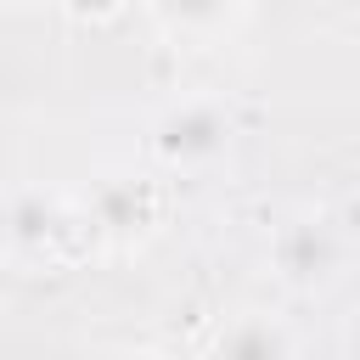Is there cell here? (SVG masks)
I'll return each instance as SVG.
<instances>
[{
	"label": "cell",
	"mask_w": 360,
	"mask_h": 360,
	"mask_svg": "<svg viewBox=\"0 0 360 360\" xmlns=\"http://www.w3.org/2000/svg\"><path fill=\"white\" fill-rule=\"evenodd\" d=\"M124 360H169V354H163V349H129Z\"/></svg>",
	"instance_id": "9c48e42d"
},
{
	"label": "cell",
	"mask_w": 360,
	"mask_h": 360,
	"mask_svg": "<svg viewBox=\"0 0 360 360\" xmlns=\"http://www.w3.org/2000/svg\"><path fill=\"white\" fill-rule=\"evenodd\" d=\"M231 141H236V112L208 90L169 101L146 129V146H152L158 169H169V174H202V169L225 163Z\"/></svg>",
	"instance_id": "7a4b0ae2"
},
{
	"label": "cell",
	"mask_w": 360,
	"mask_h": 360,
	"mask_svg": "<svg viewBox=\"0 0 360 360\" xmlns=\"http://www.w3.org/2000/svg\"><path fill=\"white\" fill-rule=\"evenodd\" d=\"M343 253H349L343 225L321 208H298L270 231V270L292 292H321L326 281H338Z\"/></svg>",
	"instance_id": "277c9868"
},
{
	"label": "cell",
	"mask_w": 360,
	"mask_h": 360,
	"mask_svg": "<svg viewBox=\"0 0 360 360\" xmlns=\"http://www.w3.org/2000/svg\"><path fill=\"white\" fill-rule=\"evenodd\" d=\"M202 360H298V338L270 309H242L214 326Z\"/></svg>",
	"instance_id": "5b68a950"
},
{
	"label": "cell",
	"mask_w": 360,
	"mask_h": 360,
	"mask_svg": "<svg viewBox=\"0 0 360 360\" xmlns=\"http://www.w3.org/2000/svg\"><path fill=\"white\" fill-rule=\"evenodd\" d=\"M90 231L84 202L45 186H17L0 197V253L17 264H56L73 253V236Z\"/></svg>",
	"instance_id": "6da1fadb"
},
{
	"label": "cell",
	"mask_w": 360,
	"mask_h": 360,
	"mask_svg": "<svg viewBox=\"0 0 360 360\" xmlns=\"http://www.w3.org/2000/svg\"><path fill=\"white\" fill-rule=\"evenodd\" d=\"M349 349L360 354V304H354V315H349Z\"/></svg>",
	"instance_id": "ba28073f"
},
{
	"label": "cell",
	"mask_w": 360,
	"mask_h": 360,
	"mask_svg": "<svg viewBox=\"0 0 360 360\" xmlns=\"http://www.w3.org/2000/svg\"><path fill=\"white\" fill-rule=\"evenodd\" d=\"M79 202H84L90 236H101L107 248H141L163 225V180H152L135 163L96 169Z\"/></svg>",
	"instance_id": "3957f363"
},
{
	"label": "cell",
	"mask_w": 360,
	"mask_h": 360,
	"mask_svg": "<svg viewBox=\"0 0 360 360\" xmlns=\"http://www.w3.org/2000/svg\"><path fill=\"white\" fill-rule=\"evenodd\" d=\"M6 11H28V6H39V0H0Z\"/></svg>",
	"instance_id": "30bf717a"
},
{
	"label": "cell",
	"mask_w": 360,
	"mask_h": 360,
	"mask_svg": "<svg viewBox=\"0 0 360 360\" xmlns=\"http://www.w3.org/2000/svg\"><path fill=\"white\" fill-rule=\"evenodd\" d=\"M152 11L180 39H225L242 17V0H152Z\"/></svg>",
	"instance_id": "8992f818"
},
{
	"label": "cell",
	"mask_w": 360,
	"mask_h": 360,
	"mask_svg": "<svg viewBox=\"0 0 360 360\" xmlns=\"http://www.w3.org/2000/svg\"><path fill=\"white\" fill-rule=\"evenodd\" d=\"M68 22H90V28H101V22H112V17H124V6L129 0H51Z\"/></svg>",
	"instance_id": "52a82bcc"
}]
</instances>
